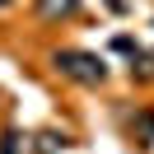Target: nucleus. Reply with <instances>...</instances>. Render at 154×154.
<instances>
[{
	"label": "nucleus",
	"mask_w": 154,
	"mask_h": 154,
	"mask_svg": "<svg viewBox=\"0 0 154 154\" xmlns=\"http://www.w3.org/2000/svg\"><path fill=\"white\" fill-rule=\"evenodd\" d=\"M56 70H66L70 79H84V84H98L103 79V61L84 56V51H56Z\"/></svg>",
	"instance_id": "1"
},
{
	"label": "nucleus",
	"mask_w": 154,
	"mask_h": 154,
	"mask_svg": "<svg viewBox=\"0 0 154 154\" xmlns=\"http://www.w3.org/2000/svg\"><path fill=\"white\" fill-rule=\"evenodd\" d=\"M75 5H79V0H38L42 14H75Z\"/></svg>",
	"instance_id": "2"
}]
</instances>
